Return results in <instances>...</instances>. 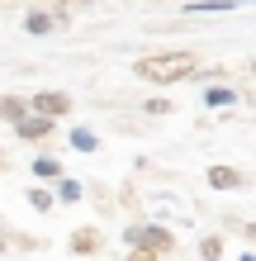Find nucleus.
I'll return each mask as SVG.
<instances>
[{
    "mask_svg": "<svg viewBox=\"0 0 256 261\" xmlns=\"http://www.w3.org/2000/svg\"><path fill=\"white\" fill-rule=\"evenodd\" d=\"M200 71V57L194 53H152V57H138L133 62V76L138 81H152V86H176V81H185V76Z\"/></svg>",
    "mask_w": 256,
    "mask_h": 261,
    "instance_id": "obj_1",
    "label": "nucleus"
},
{
    "mask_svg": "<svg viewBox=\"0 0 256 261\" xmlns=\"http://www.w3.org/2000/svg\"><path fill=\"white\" fill-rule=\"evenodd\" d=\"M124 247H147V252H171L176 247V233L171 228H157V223H133L124 228Z\"/></svg>",
    "mask_w": 256,
    "mask_h": 261,
    "instance_id": "obj_2",
    "label": "nucleus"
},
{
    "mask_svg": "<svg viewBox=\"0 0 256 261\" xmlns=\"http://www.w3.org/2000/svg\"><path fill=\"white\" fill-rule=\"evenodd\" d=\"M29 110H34V114H48V119H62L71 110V100L62 95V90H38V95L29 100Z\"/></svg>",
    "mask_w": 256,
    "mask_h": 261,
    "instance_id": "obj_3",
    "label": "nucleus"
},
{
    "mask_svg": "<svg viewBox=\"0 0 256 261\" xmlns=\"http://www.w3.org/2000/svg\"><path fill=\"white\" fill-rule=\"evenodd\" d=\"M52 124H57V119H48V114H24L19 124H14V133H19L24 143H38V138L52 133Z\"/></svg>",
    "mask_w": 256,
    "mask_h": 261,
    "instance_id": "obj_4",
    "label": "nucleus"
},
{
    "mask_svg": "<svg viewBox=\"0 0 256 261\" xmlns=\"http://www.w3.org/2000/svg\"><path fill=\"white\" fill-rule=\"evenodd\" d=\"M209 190H242V171H233V166H209Z\"/></svg>",
    "mask_w": 256,
    "mask_h": 261,
    "instance_id": "obj_5",
    "label": "nucleus"
},
{
    "mask_svg": "<svg viewBox=\"0 0 256 261\" xmlns=\"http://www.w3.org/2000/svg\"><path fill=\"white\" fill-rule=\"evenodd\" d=\"M34 176H38V180H52V186H57V180H62V162L48 157V152H38V157H34Z\"/></svg>",
    "mask_w": 256,
    "mask_h": 261,
    "instance_id": "obj_6",
    "label": "nucleus"
},
{
    "mask_svg": "<svg viewBox=\"0 0 256 261\" xmlns=\"http://www.w3.org/2000/svg\"><path fill=\"white\" fill-rule=\"evenodd\" d=\"M71 252H76V256L100 252V233H95V228H76V233H71Z\"/></svg>",
    "mask_w": 256,
    "mask_h": 261,
    "instance_id": "obj_7",
    "label": "nucleus"
},
{
    "mask_svg": "<svg viewBox=\"0 0 256 261\" xmlns=\"http://www.w3.org/2000/svg\"><path fill=\"white\" fill-rule=\"evenodd\" d=\"M204 105H209V110H228V105H237V90H228V86H209V90H204Z\"/></svg>",
    "mask_w": 256,
    "mask_h": 261,
    "instance_id": "obj_8",
    "label": "nucleus"
},
{
    "mask_svg": "<svg viewBox=\"0 0 256 261\" xmlns=\"http://www.w3.org/2000/svg\"><path fill=\"white\" fill-rule=\"evenodd\" d=\"M81 180H71V176H62V180H57V199H62V204H81Z\"/></svg>",
    "mask_w": 256,
    "mask_h": 261,
    "instance_id": "obj_9",
    "label": "nucleus"
},
{
    "mask_svg": "<svg viewBox=\"0 0 256 261\" xmlns=\"http://www.w3.org/2000/svg\"><path fill=\"white\" fill-rule=\"evenodd\" d=\"M0 114H5L10 124H19V119L29 114V100H19V95H5V100H0Z\"/></svg>",
    "mask_w": 256,
    "mask_h": 261,
    "instance_id": "obj_10",
    "label": "nucleus"
},
{
    "mask_svg": "<svg viewBox=\"0 0 256 261\" xmlns=\"http://www.w3.org/2000/svg\"><path fill=\"white\" fill-rule=\"evenodd\" d=\"M71 147H76V152H86V157H90V152L100 147V138L90 133V128H71Z\"/></svg>",
    "mask_w": 256,
    "mask_h": 261,
    "instance_id": "obj_11",
    "label": "nucleus"
},
{
    "mask_svg": "<svg viewBox=\"0 0 256 261\" xmlns=\"http://www.w3.org/2000/svg\"><path fill=\"white\" fill-rule=\"evenodd\" d=\"M24 29H29V34H52V14L34 10V14H29V19H24Z\"/></svg>",
    "mask_w": 256,
    "mask_h": 261,
    "instance_id": "obj_12",
    "label": "nucleus"
},
{
    "mask_svg": "<svg viewBox=\"0 0 256 261\" xmlns=\"http://www.w3.org/2000/svg\"><path fill=\"white\" fill-rule=\"evenodd\" d=\"M29 204H34L38 214H48V209H52V190H43V186H34V190H29Z\"/></svg>",
    "mask_w": 256,
    "mask_h": 261,
    "instance_id": "obj_13",
    "label": "nucleus"
},
{
    "mask_svg": "<svg viewBox=\"0 0 256 261\" xmlns=\"http://www.w3.org/2000/svg\"><path fill=\"white\" fill-rule=\"evenodd\" d=\"M200 256H204V261H218V256H223V242H218V238H204V242H200Z\"/></svg>",
    "mask_w": 256,
    "mask_h": 261,
    "instance_id": "obj_14",
    "label": "nucleus"
},
{
    "mask_svg": "<svg viewBox=\"0 0 256 261\" xmlns=\"http://www.w3.org/2000/svg\"><path fill=\"white\" fill-rule=\"evenodd\" d=\"M128 261H157V252H147V247H128Z\"/></svg>",
    "mask_w": 256,
    "mask_h": 261,
    "instance_id": "obj_15",
    "label": "nucleus"
},
{
    "mask_svg": "<svg viewBox=\"0 0 256 261\" xmlns=\"http://www.w3.org/2000/svg\"><path fill=\"white\" fill-rule=\"evenodd\" d=\"M237 261H256V252H242V256H237Z\"/></svg>",
    "mask_w": 256,
    "mask_h": 261,
    "instance_id": "obj_16",
    "label": "nucleus"
},
{
    "mask_svg": "<svg viewBox=\"0 0 256 261\" xmlns=\"http://www.w3.org/2000/svg\"><path fill=\"white\" fill-rule=\"evenodd\" d=\"M0 252H5V242H0Z\"/></svg>",
    "mask_w": 256,
    "mask_h": 261,
    "instance_id": "obj_17",
    "label": "nucleus"
}]
</instances>
